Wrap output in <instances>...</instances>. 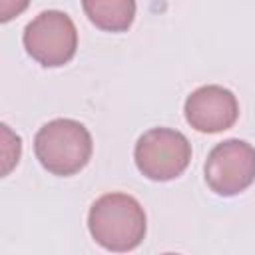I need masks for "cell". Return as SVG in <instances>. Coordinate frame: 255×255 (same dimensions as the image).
<instances>
[{
  "label": "cell",
  "instance_id": "1",
  "mask_svg": "<svg viewBox=\"0 0 255 255\" xmlns=\"http://www.w3.org/2000/svg\"><path fill=\"white\" fill-rule=\"evenodd\" d=\"M88 229L94 241L116 253L135 249L147 229L141 203L128 193H106L98 197L88 213Z\"/></svg>",
  "mask_w": 255,
  "mask_h": 255
},
{
  "label": "cell",
  "instance_id": "2",
  "mask_svg": "<svg viewBox=\"0 0 255 255\" xmlns=\"http://www.w3.org/2000/svg\"><path fill=\"white\" fill-rule=\"evenodd\" d=\"M92 135L88 128L72 118H56L44 124L34 137V153L44 169L68 177L84 169L92 157Z\"/></svg>",
  "mask_w": 255,
  "mask_h": 255
},
{
  "label": "cell",
  "instance_id": "3",
  "mask_svg": "<svg viewBox=\"0 0 255 255\" xmlns=\"http://www.w3.org/2000/svg\"><path fill=\"white\" fill-rule=\"evenodd\" d=\"M133 159L143 177L151 181H171L187 169L191 161V143L177 129L151 128L139 135Z\"/></svg>",
  "mask_w": 255,
  "mask_h": 255
},
{
  "label": "cell",
  "instance_id": "4",
  "mask_svg": "<svg viewBox=\"0 0 255 255\" xmlns=\"http://www.w3.org/2000/svg\"><path fill=\"white\" fill-rule=\"evenodd\" d=\"M28 56L46 68L68 64L78 50V30L74 20L62 10L40 12L22 36Z\"/></svg>",
  "mask_w": 255,
  "mask_h": 255
},
{
  "label": "cell",
  "instance_id": "5",
  "mask_svg": "<svg viewBox=\"0 0 255 255\" xmlns=\"http://www.w3.org/2000/svg\"><path fill=\"white\" fill-rule=\"evenodd\" d=\"M203 173L213 193L221 197L237 195L255 181V147L245 139H225L209 151Z\"/></svg>",
  "mask_w": 255,
  "mask_h": 255
},
{
  "label": "cell",
  "instance_id": "6",
  "mask_svg": "<svg viewBox=\"0 0 255 255\" xmlns=\"http://www.w3.org/2000/svg\"><path fill=\"white\" fill-rule=\"evenodd\" d=\"M183 112L193 129L201 133H219L237 122L239 102L231 90L217 84H207L187 96Z\"/></svg>",
  "mask_w": 255,
  "mask_h": 255
},
{
  "label": "cell",
  "instance_id": "7",
  "mask_svg": "<svg viewBox=\"0 0 255 255\" xmlns=\"http://www.w3.org/2000/svg\"><path fill=\"white\" fill-rule=\"evenodd\" d=\"M82 8L104 32H126L135 18V0H82Z\"/></svg>",
  "mask_w": 255,
  "mask_h": 255
},
{
  "label": "cell",
  "instance_id": "8",
  "mask_svg": "<svg viewBox=\"0 0 255 255\" xmlns=\"http://www.w3.org/2000/svg\"><path fill=\"white\" fill-rule=\"evenodd\" d=\"M28 4H30V0H2L0 2V20L2 22L12 20L14 16L22 14L28 8Z\"/></svg>",
  "mask_w": 255,
  "mask_h": 255
}]
</instances>
